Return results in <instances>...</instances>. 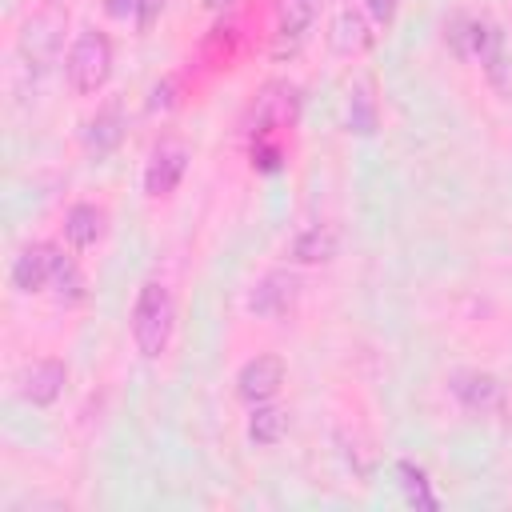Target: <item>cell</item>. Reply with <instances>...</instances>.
I'll list each match as a JSON object with an SVG mask.
<instances>
[{"instance_id":"obj_16","label":"cell","mask_w":512,"mask_h":512,"mask_svg":"<svg viewBox=\"0 0 512 512\" xmlns=\"http://www.w3.org/2000/svg\"><path fill=\"white\" fill-rule=\"evenodd\" d=\"M344 120H348V132H352V136H376V128H380V108H376V96H372L368 84H356V88L348 92V112H344Z\"/></svg>"},{"instance_id":"obj_17","label":"cell","mask_w":512,"mask_h":512,"mask_svg":"<svg viewBox=\"0 0 512 512\" xmlns=\"http://www.w3.org/2000/svg\"><path fill=\"white\" fill-rule=\"evenodd\" d=\"M396 476H400L404 500H408L412 508H420V512H436V508H440V500H436V492H432L424 468H416L412 460H400V464H396Z\"/></svg>"},{"instance_id":"obj_4","label":"cell","mask_w":512,"mask_h":512,"mask_svg":"<svg viewBox=\"0 0 512 512\" xmlns=\"http://www.w3.org/2000/svg\"><path fill=\"white\" fill-rule=\"evenodd\" d=\"M184 172H188V148L180 140H160L148 152V164H144V192L152 200H164L180 188Z\"/></svg>"},{"instance_id":"obj_20","label":"cell","mask_w":512,"mask_h":512,"mask_svg":"<svg viewBox=\"0 0 512 512\" xmlns=\"http://www.w3.org/2000/svg\"><path fill=\"white\" fill-rule=\"evenodd\" d=\"M364 8H368V16H372V24H376V28H388V24L396 20L400 0H364Z\"/></svg>"},{"instance_id":"obj_19","label":"cell","mask_w":512,"mask_h":512,"mask_svg":"<svg viewBox=\"0 0 512 512\" xmlns=\"http://www.w3.org/2000/svg\"><path fill=\"white\" fill-rule=\"evenodd\" d=\"M280 164H284L280 144H272L268 136H256V144H252V168H260V172H276Z\"/></svg>"},{"instance_id":"obj_10","label":"cell","mask_w":512,"mask_h":512,"mask_svg":"<svg viewBox=\"0 0 512 512\" xmlns=\"http://www.w3.org/2000/svg\"><path fill=\"white\" fill-rule=\"evenodd\" d=\"M64 380H68V368H64L60 360H32V364L16 376V392H20L28 404L48 408V404L60 400Z\"/></svg>"},{"instance_id":"obj_2","label":"cell","mask_w":512,"mask_h":512,"mask_svg":"<svg viewBox=\"0 0 512 512\" xmlns=\"http://www.w3.org/2000/svg\"><path fill=\"white\" fill-rule=\"evenodd\" d=\"M176 328V300L160 280H144L136 300H132V316H128V332L132 344L144 360H160L168 340Z\"/></svg>"},{"instance_id":"obj_22","label":"cell","mask_w":512,"mask_h":512,"mask_svg":"<svg viewBox=\"0 0 512 512\" xmlns=\"http://www.w3.org/2000/svg\"><path fill=\"white\" fill-rule=\"evenodd\" d=\"M204 4H212V8H220V4H228V0H204Z\"/></svg>"},{"instance_id":"obj_13","label":"cell","mask_w":512,"mask_h":512,"mask_svg":"<svg viewBox=\"0 0 512 512\" xmlns=\"http://www.w3.org/2000/svg\"><path fill=\"white\" fill-rule=\"evenodd\" d=\"M336 248H340V236H336L332 224H308V228H300L292 236L288 256L296 264H328L336 256Z\"/></svg>"},{"instance_id":"obj_5","label":"cell","mask_w":512,"mask_h":512,"mask_svg":"<svg viewBox=\"0 0 512 512\" xmlns=\"http://www.w3.org/2000/svg\"><path fill=\"white\" fill-rule=\"evenodd\" d=\"M320 16V0H280L276 8V36H272V56H296L300 44L308 40V32L316 28Z\"/></svg>"},{"instance_id":"obj_18","label":"cell","mask_w":512,"mask_h":512,"mask_svg":"<svg viewBox=\"0 0 512 512\" xmlns=\"http://www.w3.org/2000/svg\"><path fill=\"white\" fill-rule=\"evenodd\" d=\"M48 292L64 304H80L84 300V276L76 268L72 256H64V248L56 252V268H52V280H48Z\"/></svg>"},{"instance_id":"obj_7","label":"cell","mask_w":512,"mask_h":512,"mask_svg":"<svg viewBox=\"0 0 512 512\" xmlns=\"http://www.w3.org/2000/svg\"><path fill=\"white\" fill-rule=\"evenodd\" d=\"M56 252L60 244H48V240H36V244H24L8 268V280L16 292L32 296V292H48V280H52V268H56Z\"/></svg>"},{"instance_id":"obj_15","label":"cell","mask_w":512,"mask_h":512,"mask_svg":"<svg viewBox=\"0 0 512 512\" xmlns=\"http://www.w3.org/2000/svg\"><path fill=\"white\" fill-rule=\"evenodd\" d=\"M284 432H288V412H284V408H276L272 400H268V404H252V416H248V440H252L256 448H272V444H280Z\"/></svg>"},{"instance_id":"obj_12","label":"cell","mask_w":512,"mask_h":512,"mask_svg":"<svg viewBox=\"0 0 512 512\" xmlns=\"http://www.w3.org/2000/svg\"><path fill=\"white\" fill-rule=\"evenodd\" d=\"M108 232V212L96 204H72L64 216V240L72 252H88L92 244H100Z\"/></svg>"},{"instance_id":"obj_8","label":"cell","mask_w":512,"mask_h":512,"mask_svg":"<svg viewBox=\"0 0 512 512\" xmlns=\"http://www.w3.org/2000/svg\"><path fill=\"white\" fill-rule=\"evenodd\" d=\"M296 296H300L296 276L288 268H276V272L260 276V284L248 292V312L264 316V320H284L296 308Z\"/></svg>"},{"instance_id":"obj_14","label":"cell","mask_w":512,"mask_h":512,"mask_svg":"<svg viewBox=\"0 0 512 512\" xmlns=\"http://www.w3.org/2000/svg\"><path fill=\"white\" fill-rule=\"evenodd\" d=\"M328 44H332V52H340V56H352V52H364L368 44H372V28H368V20L360 16V12H340L336 20H332V32H328Z\"/></svg>"},{"instance_id":"obj_1","label":"cell","mask_w":512,"mask_h":512,"mask_svg":"<svg viewBox=\"0 0 512 512\" xmlns=\"http://www.w3.org/2000/svg\"><path fill=\"white\" fill-rule=\"evenodd\" d=\"M444 40L452 44V52L460 60H480L496 96L512 100V52H508V36L496 20H488V16H452L444 24Z\"/></svg>"},{"instance_id":"obj_9","label":"cell","mask_w":512,"mask_h":512,"mask_svg":"<svg viewBox=\"0 0 512 512\" xmlns=\"http://www.w3.org/2000/svg\"><path fill=\"white\" fill-rule=\"evenodd\" d=\"M448 392L460 400L464 412H492L500 408L504 400V384L492 376V372H480V368H460L448 376Z\"/></svg>"},{"instance_id":"obj_3","label":"cell","mask_w":512,"mask_h":512,"mask_svg":"<svg viewBox=\"0 0 512 512\" xmlns=\"http://www.w3.org/2000/svg\"><path fill=\"white\" fill-rule=\"evenodd\" d=\"M64 76L76 96H96L112 80V40L100 28H80L64 56Z\"/></svg>"},{"instance_id":"obj_21","label":"cell","mask_w":512,"mask_h":512,"mask_svg":"<svg viewBox=\"0 0 512 512\" xmlns=\"http://www.w3.org/2000/svg\"><path fill=\"white\" fill-rule=\"evenodd\" d=\"M104 12H108L112 20H140L144 0H104Z\"/></svg>"},{"instance_id":"obj_11","label":"cell","mask_w":512,"mask_h":512,"mask_svg":"<svg viewBox=\"0 0 512 512\" xmlns=\"http://www.w3.org/2000/svg\"><path fill=\"white\" fill-rule=\"evenodd\" d=\"M124 108L120 104H104L88 124H84V132H80V140H84V148L100 160V156H112L116 148H120V140H124Z\"/></svg>"},{"instance_id":"obj_6","label":"cell","mask_w":512,"mask_h":512,"mask_svg":"<svg viewBox=\"0 0 512 512\" xmlns=\"http://www.w3.org/2000/svg\"><path fill=\"white\" fill-rule=\"evenodd\" d=\"M280 384H284V360H280L276 352H260V356L244 360L240 372H236V396H240L248 408L276 400Z\"/></svg>"}]
</instances>
